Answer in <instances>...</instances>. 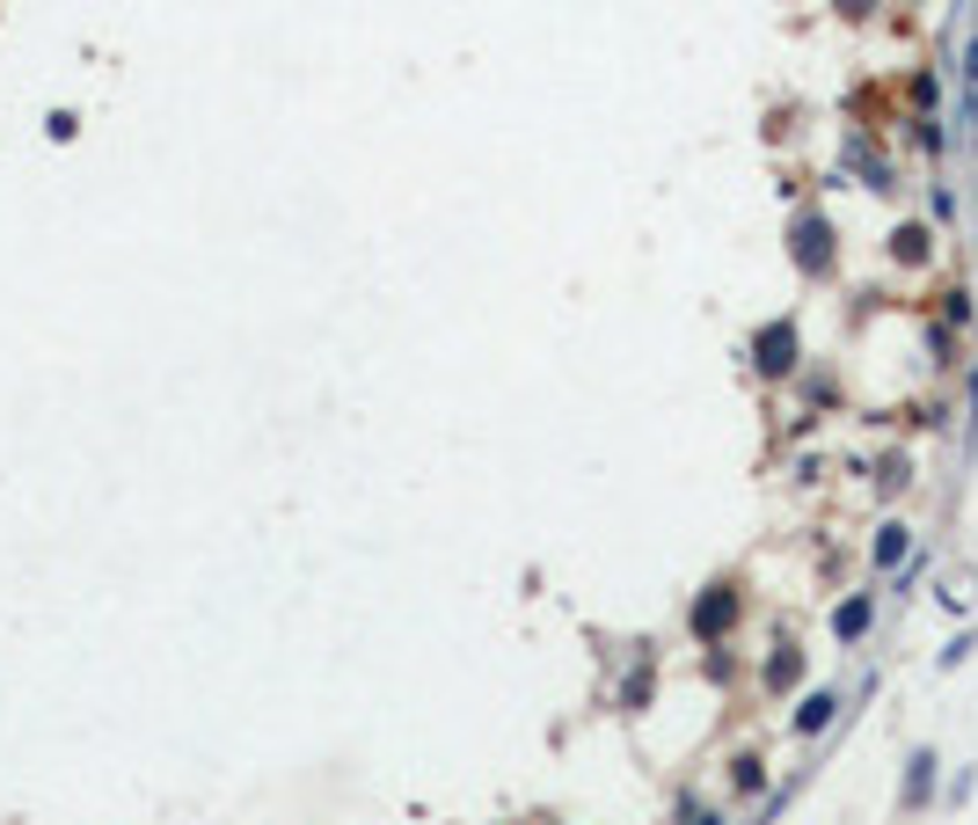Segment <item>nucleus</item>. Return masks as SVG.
Wrapping results in <instances>:
<instances>
[{
    "mask_svg": "<svg viewBox=\"0 0 978 825\" xmlns=\"http://www.w3.org/2000/svg\"><path fill=\"white\" fill-rule=\"evenodd\" d=\"M964 124L978 132V37L964 44Z\"/></svg>",
    "mask_w": 978,
    "mask_h": 825,
    "instance_id": "1",
    "label": "nucleus"
},
{
    "mask_svg": "<svg viewBox=\"0 0 978 825\" xmlns=\"http://www.w3.org/2000/svg\"><path fill=\"white\" fill-rule=\"evenodd\" d=\"M825 716H833V694H818V702H804V716H796V731H818Z\"/></svg>",
    "mask_w": 978,
    "mask_h": 825,
    "instance_id": "4",
    "label": "nucleus"
},
{
    "mask_svg": "<svg viewBox=\"0 0 978 825\" xmlns=\"http://www.w3.org/2000/svg\"><path fill=\"white\" fill-rule=\"evenodd\" d=\"M869 629V599H855V607H839V635H862Z\"/></svg>",
    "mask_w": 978,
    "mask_h": 825,
    "instance_id": "2",
    "label": "nucleus"
},
{
    "mask_svg": "<svg viewBox=\"0 0 978 825\" xmlns=\"http://www.w3.org/2000/svg\"><path fill=\"white\" fill-rule=\"evenodd\" d=\"M694 825H723V818H694Z\"/></svg>",
    "mask_w": 978,
    "mask_h": 825,
    "instance_id": "5",
    "label": "nucleus"
},
{
    "mask_svg": "<svg viewBox=\"0 0 978 825\" xmlns=\"http://www.w3.org/2000/svg\"><path fill=\"white\" fill-rule=\"evenodd\" d=\"M927 767H935V760H913V782H906V804H920V796H927V782H935V774H927Z\"/></svg>",
    "mask_w": 978,
    "mask_h": 825,
    "instance_id": "3",
    "label": "nucleus"
}]
</instances>
